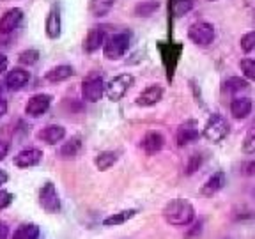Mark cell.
<instances>
[{"instance_id": "cell-1", "label": "cell", "mask_w": 255, "mask_h": 239, "mask_svg": "<svg viewBox=\"0 0 255 239\" xmlns=\"http://www.w3.org/2000/svg\"><path fill=\"white\" fill-rule=\"evenodd\" d=\"M161 215L172 227H188L195 220V207L186 199H172L165 204Z\"/></svg>"}, {"instance_id": "cell-2", "label": "cell", "mask_w": 255, "mask_h": 239, "mask_svg": "<svg viewBox=\"0 0 255 239\" xmlns=\"http://www.w3.org/2000/svg\"><path fill=\"white\" fill-rule=\"evenodd\" d=\"M229 131H231V126H229L227 119H225L222 114H213V116L207 119V122L204 124L202 136L207 142L220 143L227 138Z\"/></svg>"}, {"instance_id": "cell-3", "label": "cell", "mask_w": 255, "mask_h": 239, "mask_svg": "<svg viewBox=\"0 0 255 239\" xmlns=\"http://www.w3.org/2000/svg\"><path fill=\"white\" fill-rule=\"evenodd\" d=\"M128 48H129V36L126 32H117L107 37L103 44V55L108 60H119L128 52Z\"/></svg>"}, {"instance_id": "cell-4", "label": "cell", "mask_w": 255, "mask_h": 239, "mask_svg": "<svg viewBox=\"0 0 255 239\" xmlns=\"http://www.w3.org/2000/svg\"><path fill=\"white\" fill-rule=\"evenodd\" d=\"M133 82H135V78H133V75H129V73L117 75L116 78H112L107 84L105 94H107V98L112 103H117V101L123 100L124 96H126V92L131 89Z\"/></svg>"}, {"instance_id": "cell-5", "label": "cell", "mask_w": 255, "mask_h": 239, "mask_svg": "<svg viewBox=\"0 0 255 239\" xmlns=\"http://www.w3.org/2000/svg\"><path fill=\"white\" fill-rule=\"evenodd\" d=\"M188 39L199 46H207L215 39V27L207 21H195L188 28Z\"/></svg>"}, {"instance_id": "cell-6", "label": "cell", "mask_w": 255, "mask_h": 239, "mask_svg": "<svg viewBox=\"0 0 255 239\" xmlns=\"http://www.w3.org/2000/svg\"><path fill=\"white\" fill-rule=\"evenodd\" d=\"M105 89H107V84L101 76H87L82 82V98L87 103H98L103 98Z\"/></svg>"}, {"instance_id": "cell-7", "label": "cell", "mask_w": 255, "mask_h": 239, "mask_svg": "<svg viewBox=\"0 0 255 239\" xmlns=\"http://www.w3.org/2000/svg\"><path fill=\"white\" fill-rule=\"evenodd\" d=\"M39 206L48 215H55V213L60 211L59 191H57L53 183H44L43 188L39 190Z\"/></svg>"}, {"instance_id": "cell-8", "label": "cell", "mask_w": 255, "mask_h": 239, "mask_svg": "<svg viewBox=\"0 0 255 239\" xmlns=\"http://www.w3.org/2000/svg\"><path fill=\"white\" fill-rule=\"evenodd\" d=\"M50 105H52L50 94H34L25 105V114L28 117H41L48 112Z\"/></svg>"}, {"instance_id": "cell-9", "label": "cell", "mask_w": 255, "mask_h": 239, "mask_svg": "<svg viewBox=\"0 0 255 239\" xmlns=\"http://www.w3.org/2000/svg\"><path fill=\"white\" fill-rule=\"evenodd\" d=\"M41 159H43V151H41V149L28 147V149L20 151L14 156V165L18 168H30V167L39 165Z\"/></svg>"}, {"instance_id": "cell-10", "label": "cell", "mask_w": 255, "mask_h": 239, "mask_svg": "<svg viewBox=\"0 0 255 239\" xmlns=\"http://www.w3.org/2000/svg\"><path fill=\"white\" fill-rule=\"evenodd\" d=\"M23 20V11L20 7H12L5 11L0 18V34H11Z\"/></svg>"}, {"instance_id": "cell-11", "label": "cell", "mask_w": 255, "mask_h": 239, "mask_svg": "<svg viewBox=\"0 0 255 239\" xmlns=\"http://www.w3.org/2000/svg\"><path fill=\"white\" fill-rule=\"evenodd\" d=\"M225 184H227V174L222 172V170L215 172V174H213L211 177L202 184V188H200V195L202 197L216 195L218 191H222L223 188H225Z\"/></svg>"}, {"instance_id": "cell-12", "label": "cell", "mask_w": 255, "mask_h": 239, "mask_svg": "<svg viewBox=\"0 0 255 239\" xmlns=\"http://www.w3.org/2000/svg\"><path fill=\"white\" fill-rule=\"evenodd\" d=\"M37 138H39L41 142L48 143V145H57V143L66 138V127L60 126V124H50V126L43 127V129L37 133Z\"/></svg>"}, {"instance_id": "cell-13", "label": "cell", "mask_w": 255, "mask_h": 239, "mask_svg": "<svg viewBox=\"0 0 255 239\" xmlns=\"http://www.w3.org/2000/svg\"><path fill=\"white\" fill-rule=\"evenodd\" d=\"M163 145H165V136L159 131H147L145 135H143L142 142H140L142 151L149 156L159 152L161 149H163Z\"/></svg>"}, {"instance_id": "cell-14", "label": "cell", "mask_w": 255, "mask_h": 239, "mask_svg": "<svg viewBox=\"0 0 255 239\" xmlns=\"http://www.w3.org/2000/svg\"><path fill=\"white\" fill-rule=\"evenodd\" d=\"M107 41V36H105V28L101 27H94L87 32V36L84 39V52L85 53H94L98 52L101 46Z\"/></svg>"}, {"instance_id": "cell-15", "label": "cell", "mask_w": 255, "mask_h": 239, "mask_svg": "<svg viewBox=\"0 0 255 239\" xmlns=\"http://www.w3.org/2000/svg\"><path fill=\"white\" fill-rule=\"evenodd\" d=\"M163 98V87L161 85H149L145 87L136 98V105L138 107H154L156 103H159Z\"/></svg>"}, {"instance_id": "cell-16", "label": "cell", "mask_w": 255, "mask_h": 239, "mask_svg": "<svg viewBox=\"0 0 255 239\" xmlns=\"http://www.w3.org/2000/svg\"><path fill=\"white\" fill-rule=\"evenodd\" d=\"M252 108H254V103H252L250 98H247V96H243V98L236 96L234 100L231 101V116L236 120H243L252 114Z\"/></svg>"}, {"instance_id": "cell-17", "label": "cell", "mask_w": 255, "mask_h": 239, "mask_svg": "<svg viewBox=\"0 0 255 239\" xmlns=\"http://www.w3.org/2000/svg\"><path fill=\"white\" fill-rule=\"evenodd\" d=\"M30 80V73L23 68H14L9 71V75L5 76V84H7L9 91H20Z\"/></svg>"}, {"instance_id": "cell-18", "label": "cell", "mask_w": 255, "mask_h": 239, "mask_svg": "<svg viewBox=\"0 0 255 239\" xmlns=\"http://www.w3.org/2000/svg\"><path fill=\"white\" fill-rule=\"evenodd\" d=\"M46 36L50 39H59L60 37V11L59 7H52L46 16Z\"/></svg>"}, {"instance_id": "cell-19", "label": "cell", "mask_w": 255, "mask_h": 239, "mask_svg": "<svg viewBox=\"0 0 255 239\" xmlns=\"http://www.w3.org/2000/svg\"><path fill=\"white\" fill-rule=\"evenodd\" d=\"M199 138H200L199 129L193 126H181L177 129V133H175V142H177L179 147H184V145H188L191 142H197Z\"/></svg>"}, {"instance_id": "cell-20", "label": "cell", "mask_w": 255, "mask_h": 239, "mask_svg": "<svg viewBox=\"0 0 255 239\" xmlns=\"http://www.w3.org/2000/svg\"><path fill=\"white\" fill-rule=\"evenodd\" d=\"M138 209H124V211L119 213H114V215L107 216L103 220V225L105 227H117V225H124L128 220H131L133 216H136Z\"/></svg>"}, {"instance_id": "cell-21", "label": "cell", "mask_w": 255, "mask_h": 239, "mask_svg": "<svg viewBox=\"0 0 255 239\" xmlns=\"http://www.w3.org/2000/svg\"><path fill=\"white\" fill-rule=\"evenodd\" d=\"M73 75H75V71H73L71 66L62 64V66H55V68L50 69V71L44 75V78H46L48 82H52V84H57V82H64V80L71 78Z\"/></svg>"}, {"instance_id": "cell-22", "label": "cell", "mask_w": 255, "mask_h": 239, "mask_svg": "<svg viewBox=\"0 0 255 239\" xmlns=\"http://www.w3.org/2000/svg\"><path fill=\"white\" fill-rule=\"evenodd\" d=\"M117 159H119V154H117L116 151H103L94 158V165L98 170L105 172L114 167V165L117 163Z\"/></svg>"}, {"instance_id": "cell-23", "label": "cell", "mask_w": 255, "mask_h": 239, "mask_svg": "<svg viewBox=\"0 0 255 239\" xmlns=\"http://www.w3.org/2000/svg\"><path fill=\"white\" fill-rule=\"evenodd\" d=\"M39 236L41 229L36 223H21L12 234V239H39Z\"/></svg>"}, {"instance_id": "cell-24", "label": "cell", "mask_w": 255, "mask_h": 239, "mask_svg": "<svg viewBox=\"0 0 255 239\" xmlns=\"http://www.w3.org/2000/svg\"><path fill=\"white\" fill-rule=\"evenodd\" d=\"M114 4H116V0H91L89 2V12L94 18H101V16H107L112 11Z\"/></svg>"}, {"instance_id": "cell-25", "label": "cell", "mask_w": 255, "mask_h": 239, "mask_svg": "<svg viewBox=\"0 0 255 239\" xmlns=\"http://www.w3.org/2000/svg\"><path fill=\"white\" fill-rule=\"evenodd\" d=\"M80 151H82V138H80V136H73V138H69L68 142L60 147V158H64V159L76 158V156L80 154Z\"/></svg>"}, {"instance_id": "cell-26", "label": "cell", "mask_w": 255, "mask_h": 239, "mask_svg": "<svg viewBox=\"0 0 255 239\" xmlns=\"http://www.w3.org/2000/svg\"><path fill=\"white\" fill-rule=\"evenodd\" d=\"M159 9V0H142L135 5V16L138 18H147V16H152L156 11Z\"/></svg>"}, {"instance_id": "cell-27", "label": "cell", "mask_w": 255, "mask_h": 239, "mask_svg": "<svg viewBox=\"0 0 255 239\" xmlns=\"http://www.w3.org/2000/svg\"><path fill=\"white\" fill-rule=\"evenodd\" d=\"M248 89V80L241 78V76H232V78L225 80L223 84V91L231 92V94H238L241 91H247Z\"/></svg>"}, {"instance_id": "cell-28", "label": "cell", "mask_w": 255, "mask_h": 239, "mask_svg": "<svg viewBox=\"0 0 255 239\" xmlns=\"http://www.w3.org/2000/svg\"><path fill=\"white\" fill-rule=\"evenodd\" d=\"M191 9H193V0H174V5H172L174 18H183Z\"/></svg>"}, {"instance_id": "cell-29", "label": "cell", "mask_w": 255, "mask_h": 239, "mask_svg": "<svg viewBox=\"0 0 255 239\" xmlns=\"http://www.w3.org/2000/svg\"><path fill=\"white\" fill-rule=\"evenodd\" d=\"M39 60V52L37 50H23V52L18 55V62L21 66H34V64Z\"/></svg>"}, {"instance_id": "cell-30", "label": "cell", "mask_w": 255, "mask_h": 239, "mask_svg": "<svg viewBox=\"0 0 255 239\" xmlns=\"http://www.w3.org/2000/svg\"><path fill=\"white\" fill-rule=\"evenodd\" d=\"M243 152L245 154H255V124L248 129L243 138Z\"/></svg>"}, {"instance_id": "cell-31", "label": "cell", "mask_w": 255, "mask_h": 239, "mask_svg": "<svg viewBox=\"0 0 255 239\" xmlns=\"http://www.w3.org/2000/svg\"><path fill=\"white\" fill-rule=\"evenodd\" d=\"M239 68L245 78L255 82V59H243L239 62Z\"/></svg>"}, {"instance_id": "cell-32", "label": "cell", "mask_w": 255, "mask_h": 239, "mask_svg": "<svg viewBox=\"0 0 255 239\" xmlns=\"http://www.w3.org/2000/svg\"><path fill=\"white\" fill-rule=\"evenodd\" d=\"M239 46H241V50H243L245 53L254 52L255 50V30L247 32V34L241 37V41H239Z\"/></svg>"}, {"instance_id": "cell-33", "label": "cell", "mask_w": 255, "mask_h": 239, "mask_svg": "<svg viewBox=\"0 0 255 239\" xmlns=\"http://www.w3.org/2000/svg\"><path fill=\"white\" fill-rule=\"evenodd\" d=\"M204 163V156L202 154H191L188 158V165H186V175H191L195 174Z\"/></svg>"}, {"instance_id": "cell-34", "label": "cell", "mask_w": 255, "mask_h": 239, "mask_svg": "<svg viewBox=\"0 0 255 239\" xmlns=\"http://www.w3.org/2000/svg\"><path fill=\"white\" fill-rule=\"evenodd\" d=\"M14 200V195H12L11 191H5V190H0V211L9 207Z\"/></svg>"}, {"instance_id": "cell-35", "label": "cell", "mask_w": 255, "mask_h": 239, "mask_svg": "<svg viewBox=\"0 0 255 239\" xmlns=\"http://www.w3.org/2000/svg\"><path fill=\"white\" fill-rule=\"evenodd\" d=\"M241 174L247 175V177H252V175H255V159L245 161V163L241 165Z\"/></svg>"}, {"instance_id": "cell-36", "label": "cell", "mask_w": 255, "mask_h": 239, "mask_svg": "<svg viewBox=\"0 0 255 239\" xmlns=\"http://www.w3.org/2000/svg\"><path fill=\"white\" fill-rule=\"evenodd\" d=\"M7 152H9V143L7 142H2V140H0V161H2V159L7 156Z\"/></svg>"}, {"instance_id": "cell-37", "label": "cell", "mask_w": 255, "mask_h": 239, "mask_svg": "<svg viewBox=\"0 0 255 239\" xmlns=\"http://www.w3.org/2000/svg\"><path fill=\"white\" fill-rule=\"evenodd\" d=\"M7 69V57L4 53H0V73H4Z\"/></svg>"}, {"instance_id": "cell-38", "label": "cell", "mask_w": 255, "mask_h": 239, "mask_svg": "<svg viewBox=\"0 0 255 239\" xmlns=\"http://www.w3.org/2000/svg\"><path fill=\"white\" fill-rule=\"evenodd\" d=\"M5 114H7V103H5V100L0 98V119H2Z\"/></svg>"}, {"instance_id": "cell-39", "label": "cell", "mask_w": 255, "mask_h": 239, "mask_svg": "<svg viewBox=\"0 0 255 239\" xmlns=\"http://www.w3.org/2000/svg\"><path fill=\"white\" fill-rule=\"evenodd\" d=\"M7 238V225L4 222H0V239Z\"/></svg>"}, {"instance_id": "cell-40", "label": "cell", "mask_w": 255, "mask_h": 239, "mask_svg": "<svg viewBox=\"0 0 255 239\" xmlns=\"http://www.w3.org/2000/svg\"><path fill=\"white\" fill-rule=\"evenodd\" d=\"M7 179H9V175L5 174L4 170H0V186H2V184H5V183H7Z\"/></svg>"}, {"instance_id": "cell-41", "label": "cell", "mask_w": 255, "mask_h": 239, "mask_svg": "<svg viewBox=\"0 0 255 239\" xmlns=\"http://www.w3.org/2000/svg\"><path fill=\"white\" fill-rule=\"evenodd\" d=\"M0 94H2V85H0Z\"/></svg>"}, {"instance_id": "cell-42", "label": "cell", "mask_w": 255, "mask_h": 239, "mask_svg": "<svg viewBox=\"0 0 255 239\" xmlns=\"http://www.w3.org/2000/svg\"><path fill=\"white\" fill-rule=\"evenodd\" d=\"M209 2H215V0H209Z\"/></svg>"}]
</instances>
